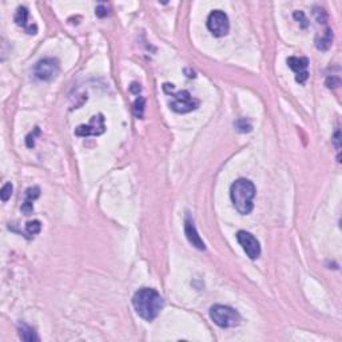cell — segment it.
<instances>
[{
	"label": "cell",
	"mask_w": 342,
	"mask_h": 342,
	"mask_svg": "<svg viewBox=\"0 0 342 342\" xmlns=\"http://www.w3.org/2000/svg\"><path fill=\"white\" fill-rule=\"evenodd\" d=\"M163 298L155 289L143 287L132 297V306L138 316L145 321H153L159 316L163 309Z\"/></svg>",
	"instance_id": "obj_1"
},
{
	"label": "cell",
	"mask_w": 342,
	"mask_h": 342,
	"mask_svg": "<svg viewBox=\"0 0 342 342\" xmlns=\"http://www.w3.org/2000/svg\"><path fill=\"white\" fill-rule=\"evenodd\" d=\"M255 197V186L249 179H238L231 184L230 198L239 214H250L253 211V199Z\"/></svg>",
	"instance_id": "obj_2"
},
{
	"label": "cell",
	"mask_w": 342,
	"mask_h": 342,
	"mask_svg": "<svg viewBox=\"0 0 342 342\" xmlns=\"http://www.w3.org/2000/svg\"><path fill=\"white\" fill-rule=\"evenodd\" d=\"M210 318L221 328H234L241 324V314L230 306L214 305L210 309Z\"/></svg>",
	"instance_id": "obj_3"
},
{
	"label": "cell",
	"mask_w": 342,
	"mask_h": 342,
	"mask_svg": "<svg viewBox=\"0 0 342 342\" xmlns=\"http://www.w3.org/2000/svg\"><path fill=\"white\" fill-rule=\"evenodd\" d=\"M165 91L171 97L170 109L175 111L178 114H187L190 111L197 110L199 107V101L191 97L189 91H172V86H171V91L165 90Z\"/></svg>",
	"instance_id": "obj_4"
},
{
	"label": "cell",
	"mask_w": 342,
	"mask_h": 342,
	"mask_svg": "<svg viewBox=\"0 0 342 342\" xmlns=\"http://www.w3.org/2000/svg\"><path fill=\"white\" fill-rule=\"evenodd\" d=\"M60 66H59V60L55 57H44L39 60L34 67V75L39 80H50L55 79L59 74Z\"/></svg>",
	"instance_id": "obj_5"
},
{
	"label": "cell",
	"mask_w": 342,
	"mask_h": 342,
	"mask_svg": "<svg viewBox=\"0 0 342 342\" xmlns=\"http://www.w3.org/2000/svg\"><path fill=\"white\" fill-rule=\"evenodd\" d=\"M207 28L217 38H222V36L228 35V30H230L228 15L224 11H221V9L213 11L209 15V18H207Z\"/></svg>",
	"instance_id": "obj_6"
},
{
	"label": "cell",
	"mask_w": 342,
	"mask_h": 342,
	"mask_svg": "<svg viewBox=\"0 0 342 342\" xmlns=\"http://www.w3.org/2000/svg\"><path fill=\"white\" fill-rule=\"evenodd\" d=\"M237 241L242 246V249L245 250L247 257L250 259H257L261 255V245H259L258 239L249 231L241 230L237 232Z\"/></svg>",
	"instance_id": "obj_7"
},
{
	"label": "cell",
	"mask_w": 342,
	"mask_h": 342,
	"mask_svg": "<svg viewBox=\"0 0 342 342\" xmlns=\"http://www.w3.org/2000/svg\"><path fill=\"white\" fill-rule=\"evenodd\" d=\"M105 131V116L102 114H98L92 116L88 124H82V126L76 128L75 130V135L82 136V138H86V136H98L102 135Z\"/></svg>",
	"instance_id": "obj_8"
},
{
	"label": "cell",
	"mask_w": 342,
	"mask_h": 342,
	"mask_svg": "<svg viewBox=\"0 0 342 342\" xmlns=\"http://www.w3.org/2000/svg\"><path fill=\"white\" fill-rule=\"evenodd\" d=\"M287 64L291 70L295 72V80L298 83H305L309 78V72H307V67H309V60L307 57H287Z\"/></svg>",
	"instance_id": "obj_9"
},
{
	"label": "cell",
	"mask_w": 342,
	"mask_h": 342,
	"mask_svg": "<svg viewBox=\"0 0 342 342\" xmlns=\"http://www.w3.org/2000/svg\"><path fill=\"white\" fill-rule=\"evenodd\" d=\"M184 234H186V237H187L189 242L195 247V249H198V250H205V249H206L205 242L202 241V238L199 237V234H198L197 231V228H195V225H194L193 220H191L190 215H187V217H186V221H184Z\"/></svg>",
	"instance_id": "obj_10"
},
{
	"label": "cell",
	"mask_w": 342,
	"mask_h": 342,
	"mask_svg": "<svg viewBox=\"0 0 342 342\" xmlns=\"http://www.w3.org/2000/svg\"><path fill=\"white\" fill-rule=\"evenodd\" d=\"M15 23L19 27H22L23 30L30 35H36V32H38L36 24H31L28 22V9L26 7H19L16 13H15Z\"/></svg>",
	"instance_id": "obj_11"
},
{
	"label": "cell",
	"mask_w": 342,
	"mask_h": 342,
	"mask_svg": "<svg viewBox=\"0 0 342 342\" xmlns=\"http://www.w3.org/2000/svg\"><path fill=\"white\" fill-rule=\"evenodd\" d=\"M40 195V189L38 186H34V187H30V189L26 190L24 193V201H23L22 205V211L26 215H31L34 213V201L38 199Z\"/></svg>",
	"instance_id": "obj_12"
},
{
	"label": "cell",
	"mask_w": 342,
	"mask_h": 342,
	"mask_svg": "<svg viewBox=\"0 0 342 342\" xmlns=\"http://www.w3.org/2000/svg\"><path fill=\"white\" fill-rule=\"evenodd\" d=\"M317 49L321 50V51H326L329 50V47L332 46V42H333V31L330 28H326V30L321 34V36L317 38Z\"/></svg>",
	"instance_id": "obj_13"
},
{
	"label": "cell",
	"mask_w": 342,
	"mask_h": 342,
	"mask_svg": "<svg viewBox=\"0 0 342 342\" xmlns=\"http://www.w3.org/2000/svg\"><path fill=\"white\" fill-rule=\"evenodd\" d=\"M19 336L23 341L32 342V341H39V337L36 336V332L28 325L23 324L19 326Z\"/></svg>",
	"instance_id": "obj_14"
},
{
	"label": "cell",
	"mask_w": 342,
	"mask_h": 342,
	"mask_svg": "<svg viewBox=\"0 0 342 342\" xmlns=\"http://www.w3.org/2000/svg\"><path fill=\"white\" fill-rule=\"evenodd\" d=\"M145 105L146 101L143 97H138L136 101L134 102V114L136 118L142 119L143 118V113H145Z\"/></svg>",
	"instance_id": "obj_15"
},
{
	"label": "cell",
	"mask_w": 342,
	"mask_h": 342,
	"mask_svg": "<svg viewBox=\"0 0 342 342\" xmlns=\"http://www.w3.org/2000/svg\"><path fill=\"white\" fill-rule=\"evenodd\" d=\"M40 230H42V224H40L39 221H31V222H28V224L26 225V231L28 235H36V234H39Z\"/></svg>",
	"instance_id": "obj_16"
},
{
	"label": "cell",
	"mask_w": 342,
	"mask_h": 342,
	"mask_svg": "<svg viewBox=\"0 0 342 342\" xmlns=\"http://www.w3.org/2000/svg\"><path fill=\"white\" fill-rule=\"evenodd\" d=\"M235 128H237L239 132H249L251 131V124L247 119H239L235 122Z\"/></svg>",
	"instance_id": "obj_17"
},
{
	"label": "cell",
	"mask_w": 342,
	"mask_h": 342,
	"mask_svg": "<svg viewBox=\"0 0 342 342\" xmlns=\"http://www.w3.org/2000/svg\"><path fill=\"white\" fill-rule=\"evenodd\" d=\"M11 195H12V184L9 183H5L3 187H1V190H0V198H1V201L3 202H7L11 198Z\"/></svg>",
	"instance_id": "obj_18"
},
{
	"label": "cell",
	"mask_w": 342,
	"mask_h": 342,
	"mask_svg": "<svg viewBox=\"0 0 342 342\" xmlns=\"http://www.w3.org/2000/svg\"><path fill=\"white\" fill-rule=\"evenodd\" d=\"M40 134V130H39V127H35L34 128V132H31L30 135L27 136V139H26V145H27V147H34L35 146V136L36 135H39Z\"/></svg>",
	"instance_id": "obj_19"
},
{
	"label": "cell",
	"mask_w": 342,
	"mask_h": 342,
	"mask_svg": "<svg viewBox=\"0 0 342 342\" xmlns=\"http://www.w3.org/2000/svg\"><path fill=\"white\" fill-rule=\"evenodd\" d=\"M294 18H295V20H298V23L301 24V27H302V28H306V27L309 26V22H307V19H306V16H305V13L301 12V11L294 12Z\"/></svg>",
	"instance_id": "obj_20"
},
{
	"label": "cell",
	"mask_w": 342,
	"mask_h": 342,
	"mask_svg": "<svg viewBox=\"0 0 342 342\" xmlns=\"http://www.w3.org/2000/svg\"><path fill=\"white\" fill-rule=\"evenodd\" d=\"M340 84H341V80H340L338 76H333V75H332V76H329V78L326 79V86H328L329 88H332V87L336 88V87H338Z\"/></svg>",
	"instance_id": "obj_21"
},
{
	"label": "cell",
	"mask_w": 342,
	"mask_h": 342,
	"mask_svg": "<svg viewBox=\"0 0 342 342\" xmlns=\"http://www.w3.org/2000/svg\"><path fill=\"white\" fill-rule=\"evenodd\" d=\"M95 13H97V16H99V18H105V16H107V13H109V11H107V7L103 4L98 5L97 9H95Z\"/></svg>",
	"instance_id": "obj_22"
},
{
	"label": "cell",
	"mask_w": 342,
	"mask_h": 342,
	"mask_svg": "<svg viewBox=\"0 0 342 342\" xmlns=\"http://www.w3.org/2000/svg\"><path fill=\"white\" fill-rule=\"evenodd\" d=\"M333 142L334 145H336V149H337V151L340 153V150H341V145H340V142H341V132H340V130H337L336 134H334Z\"/></svg>",
	"instance_id": "obj_23"
},
{
	"label": "cell",
	"mask_w": 342,
	"mask_h": 342,
	"mask_svg": "<svg viewBox=\"0 0 342 342\" xmlns=\"http://www.w3.org/2000/svg\"><path fill=\"white\" fill-rule=\"evenodd\" d=\"M130 91H131L132 94H138V95H139V92H141V84L134 82V83L130 86Z\"/></svg>",
	"instance_id": "obj_24"
}]
</instances>
